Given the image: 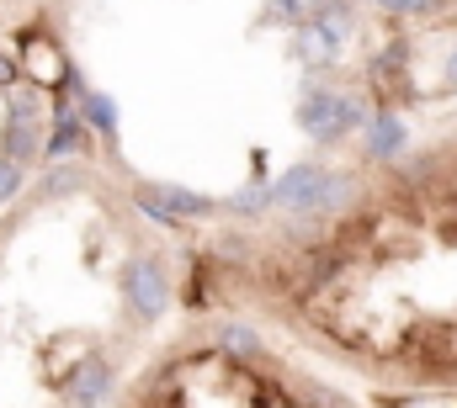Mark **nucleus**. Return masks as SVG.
Returning a JSON list of instances; mask_svg holds the SVG:
<instances>
[{
    "instance_id": "1a4fd4ad",
    "label": "nucleus",
    "mask_w": 457,
    "mask_h": 408,
    "mask_svg": "<svg viewBox=\"0 0 457 408\" xmlns=\"http://www.w3.org/2000/svg\"><path fill=\"white\" fill-rule=\"evenodd\" d=\"M86 133H91V122H86L80 111H64V117L54 122V138H48V149H43V159H64V154H75V149H86Z\"/></svg>"
},
{
    "instance_id": "dca6fc26",
    "label": "nucleus",
    "mask_w": 457,
    "mask_h": 408,
    "mask_svg": "<svg viewBox=\"0 0 457 408\" xmlns=\"http://www.w3.org/2000/svg\"><path fill=\"white\" fill-rule=\"evenodd\" d=\"M16 69H21V64H16V53H0V91H11V86H16Z\"/></svg>"
},
{
    "instance_id": "f3484780",
    "label": "nucleus",
    "mask_w": 457,
    "mask_h": 408,
    "mask_svg": "<svg viewBox=\"0 0 457 408\" xmlns=\"http://www.w3.org/2000/svg\"><path fill=\"white\" fill-rule=\"evenodd\" d=\"M442 80H447V86H457V43H453V53L442 59Z\"/></svg>"
},
{
    "instance_id": "7ed1b4c3",
    "label": "nucleus",
    "mask_w": 457,
    "mask_h": 408,
    "mask_svg": "<svg viewBox=\"0 0 457 408\" xmlns=\"http://www.w3.org/2000/svg\"><path fill=\"white\" fill-rule=\"evenodd\" d=\"M345 192H351V175H330L320 165H293L282 181H271L277 207H293V212H330L345 202Z\"/></svg>"
},
{
    "instance_id": "ddd939ff",
    "label": "nucleus",
    "mask_w": 457,
    "mask_h": 408,
    "mask_svg": "<svg viewBox=\"0 0 457 408\" xmlns=\"http://www.w3.org/2000/svg\"><path fill=\"white\" fill-rule=\"evenodd\" d=\"M21 186H27V165H16V159L0 154V202H11Z\"/></svg>"
},
{
    "instance_id": "2eb2a0df",
    "label": "nucleus",
    "mask_w": 457,
    "mask_h": 408,
    "mask_svg": "<svg viewBox=\"0 0 457 408\" xmlns=\"http://www.w3.org/2000/svg\"><path fill=\"white\" fill-rule=\"evenodd\" d=\"M5 117H27V122H37V102H32V91H16Z\"/></svg>"
},
{
    "instance_id": "9b49d317",
    "label": "nucleus",
    "mask_w": 457,
    "mask_h": 408,
    "mask_svg": "<svg viewBox=\"0 0 457 408\" xmlns=\"http://www.w3.org/2000/svg\"><path fill=\"white\" fill-rule=\"evenodd\" d=\"M266 207H277V197H271V181L245 186V192H234V197H228V212H245V217H255V212H266Z\"/></svg>"
},
{
    "instance_id": "f03ea898",
    "label": "nucleus",
    "mask_w": 457,
    "mask_h": 408,
    "mask_svg": "<svg viewBox=\"0 0 457 408\" xmlns=\"http://www.w3.org/2000/svg\"><path fill=\"white\" fill-rule=\"evenodd\" d=\"M117 298L128 307V318L138 323H154L165 307H170V276L154 255H133L122 271H117Z\"/></svg>"
},
{
    "instance_id": "20e7f679",
    "label": "nucleus",
    "mask_w": 457,
    "mask_h": 408,
    "mask_svg": "<svg viewBox=\"0 0 457 408\" xmlns=\"http://www.w3.org/2000/svg\"><path fill=\"white\" fill-rule=\"evenodd\" d=\"M133 207L144 217H154L160 228H187V217H213L219 212L213 197L187 192V186H170V181H138L133 186Z\"/></svg>"
},
{
    "instance_id": "39448f33",
    "label": "nucleus",
    "mask_w": 457,
    "mask_h": 408,
    "mask_svg": "<svg viewBox=\"0 0 457 408\" xmlns=\"http://www.w3.org/2000/svg\"><path fill=\"white\" fill-rule=\"evenodd\" d=\"M351 5L341 0H330L320 16H309V21H298V37H293V53L303 59V64H314V69H325V64H336L345 48V27H351V16H345Z\"/></svg>"
},
{
    "instance_id": "0eeeda50",
    "label": "nucleus",
    "mask_w": 457,
    "mask_h": 408,
    "mask_svg": "<svg viewBox=\"0 0 457 408\" xmlns=\"http://www.w3.org/2000/svg\"><path fill=\"white\" fill-rule=\"evenodd\" d=\"M404 149H410V127H404V117H399V111H378V117L367 122V159L394 165Z\"/></svg>"
},
{
    "instance_id": "423d86ee",
    "label": "nucleus",
    "mask_w": 457,
    "mask_h": 408,
    "mask_svg": "<svg viewBox=\"0 0 457 408\" xmlns=\"http://www.w3.org/2000/svg\"><path fill=\"white\" fill-rule=\"evenodd\" d=\"M117 377L112 366L102 361V355H86L75 371H70V382H64V398H70V408H102L107 398H112Z\"/></svg>"
},
{
    "instance_id": "f257e3e1",
    "label": "nucleus",
    "mask_w": 457,
    "mask_h": 408,
    "mask_svg": "<svg viewBox=\"0 0 457 408\" xmlns=\"http://www.w3.org/2000/svg\"><path fill=\"white\" fill-rule=\"evenodd\" d=\"M367 106L361 96H345V91H325V86H314L303 102H298V127L309 133V138H320V143H345L351 133H367Z\"/></svg>"
},
{
    "instance_id": "4468645a",
    "label": "nucleus",
    "mask_w": 457,
    "mask_h": 408,
    "mask_svg": "<svg viewBox=\"0 0 457 408\" xmlns=\"http://www.w3.org/2000/svg\"><path fill=\"white\" fill-rule=\"evenodd\" d=\"M277 5H282V16H287V21H309V16H320L330 0H277Z\"/></svg>"
},
{
    "instance_id": "9d476101",
    "label": "nucleus",
    "mask_w": 457,
    "mask_h": 408,
    "mask_svg": "<svg viewBox=\"0 0 457 408\" xmlns=\"http://www.w3.org/2000/svg\"><path fill=\"white\" fill-rule=\"evenodd\" d=\"M80 117L91 122V133H102L107 143L117 138V106L107 91H91V86H80Z\"/></svg>"
},
{
    "instance_id": "f8f14e48",
    "label": "nucleus",
    "mask_w": 457,
    "mask_h": 408,
    "mask_svg": "<svg viewBox=\"0 0 457 408\" xmlns=\"http://www.w3.org/2000/svg\"><path fill=\"white\" fill-rule=\"evenodd\" d=\"M219 350H228V355H255V350H261V339H255V329L224 323V329H219Z\"/></svg>"
},
{
    "instance_id": "6e6552de",
    "label": "nucleus",
    "mask_w": 457,
    "mask_h": 408,
    "mask_svg": "<svg viewBox=\"0 0 457 408\" xmlns=\"http://www.w3.org/2000/svg\"><path fill=\"white\" fill-rule=\"evenodd\" d=\"M43 149H48V138L37 133V122H27V117H5V127H0V154H5V159L32 165Z\"/></svg>"
}]
</instances>
